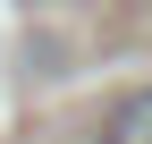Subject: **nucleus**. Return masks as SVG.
Wrapping results in <instances>:
<instances>
[{
	"label": "nucleus",
	"instance_id": "1",
	"mask_svg": "<svg viewBox=\"0 0 152 144\" xmlns=\"http://www.w3.org/2000/svg\"><path fill=\"white\" fill-rule=\"evenodd\" d=\"M102 144H152V85H135V93H118V102H110Z\"/></svg>",
	"mask_w": 152,
	"mask_h": 144
}]
</instances>
